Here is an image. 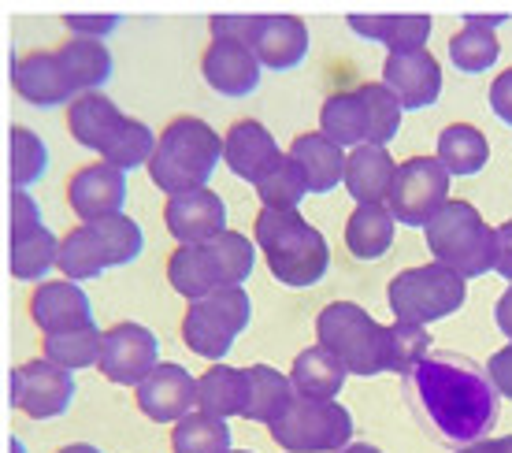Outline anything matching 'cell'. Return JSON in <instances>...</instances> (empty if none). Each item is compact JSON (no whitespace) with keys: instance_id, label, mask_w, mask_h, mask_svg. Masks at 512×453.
Here are the masks:
<instances>
[{"instance_id":"cell-1","label":"cell","mask_w":512,"mask_h":453,"mask_svg":"<svg viewBox=\"0 0 512 453\" xmlns=\"http://www.w3.org/2000/svg\"><path fill=\"white\" fill-rule=\"evenodd\" d=\"M405 387L420 420L449 446H472L498 420V390L461 353H427L405 376Z\"/></svg>"},{"instance_id":"cell-2","label":"cell","mask_w":512,"mask_h":453,"mask_svg":"<svg viewBox=\"0 0 512 453\" xmlns=\"http://www.w3.org/2000/svg\"><path fill=\"white\" fill-rule=\"evenodd\" d=\"M253 242L268 260L275 283L282 286H294V290L316 286L331 268L327 238L297 208H290V212L260 208L253 220Z\"/></svg>"},{"instance_id":"cell-3","label":"cell","mask_w":512,"mask_h":453,"mask_svg":"<svg viewBox=\"0 0 512 453\" xmlns=\"http://www.w3.org/2000/svg\"><path fill=\"white\" fill-rule=\"evenodd\" d=\"M219 160H223L219 130H212L197 116H179L160 130L156 153L149 160V179L167 197L205 190L212 171L219 168Z\"/></svg>"},{"instance_id":"cell-4","label":"cell","mask_w":512,"mask_h":453,"mask_svg":"<svg viewBox=\"0 0 512 453\" xmlns=\"http://www.w3.org/2000/svg\"><path fill=\"white\" fill-rule=\"evenodd\" d=\"M435 264L464 279L494 272L498 264V227H490L472 201H449L435 220L423 227Z\"/></svg>"},{"instance_id":"cell-5","label":"cell","mask_w":512,"mask_h":453,"mask_svg":"<svg viewBox=\"0 0 512 453\" xmlns=\"http://www.w3.org/2000/svg\"><path fill=\"white\" fill-rule=\"evenodd\" d=\"M316 338L349 368V376H383L390 372V327L353 301H331L316 316Z\"/></svg>"},{"instance_id":"cell-6","label":"cell","mask_w":512,"mask_h":453,"mask_svg":"<svg viewBox=\"0 0 512 453\" xmlns=\"http://www.w3.org/2000/svg\"><path fill=\"white\" fill-rule=\"evenodd\" d=\"M464 298H468V279L435 264V260L397 272L390 279V286H386V301H390L394 320L416 327H427L435 320L453 316L464 305Z\"/></svg>"},{"instance_id":"cell-7","label":"cell","mask_w":512,"mask_h":453,"mask_svg":"<svg viewBox=\"0 0 512 453\" xmlns=\"http://www.w3.org/2000/svg\"><path fill=\"white\" fill-rule=\"evenodd\" d=\"M249 320H253V301L245 286H223L208 298L190 301L182 316V342L190 353L219 364L231 353L234 338L249 327Z\"/></svg>"},{"instance_id":"cell-8","label":"cell","mask_w":512,"mask_h":453,"mask_svg":"<svg viewBox=\"0 0 512 453\" xmlns=\"http://www.w3.org/2000/svg\"><path fill=\"white\" fill-rule=\"evenodd\" d=\"M275 446L286 453H342L353 439V416L346 405L301 398L286 405V413L268 424Z\"/></svg>"},{"instance_id":"cell-9","label":"cell","mask_w":512,"mask_h":453,"mask_svg":"<svg viewBox=\"0 0 512 453\" xmlns=\"http://www.w3.org/2000/svg\"><path fill=\"white\" fill-rule=\"evenodd\" d=\"M449 175L438 156H409L397 164L386 208L401 227H427L449 205Z\"/></svg>"},{"instance_id":"cell-10","label":"cell","mask_w":512,"mask_h":453,"mask_svg":"<svg viewBox=\"0 0 512 453\" xmlns=\"http://www.w3.org/2000/svg\"><path fill=\"white\" fill-rule=\"evenodd\" d=\"M8 402L30 420H56L75 402V372L52 361H26L8 376Z\"/></svg>"},{"instance_id":"cell-11","label":"cell","mask_w":512,"mask_h":453,"mask_svg":"<svg viewBox=\"0 0 512 453\" xmlns=\"http://www.w3.org/2000/svg\"><path fill=\"white\" fill-rule=\"evenodd\" d=\"M160 364V338L141 324H116L104 331L101 376L119 387H138Z\"/></svg>"},{"instance_id":"cell-12","label":"cell","mask_w":512,"mask_h":453,"mask_svg":"<svg viewBox=\"0 0 512 453\" xmlns=\"http://www.w3.org/2000/svg\"><path fill=\"white\" fill-rule=\"evenodd\" d=\"M134 402L156 424H179L197 405V379L182 364L164 361L134 387Z\"/></svg>"},{"instance_id":"cell-13","label":"cell","mask_w":512,"mask_h":453,"mask_svg":"<svg viewBox=\"0 0 512 453\" xmlns=\"http://www.w3.org/2000/svg\"><path fill=\"white\" fill-rule=\"evenodd\" d=\"M12 90L34 108H56L78 97L60 52H23L12 60Z\"/></svg>"},{"instance_id":"cell-14","label":"cell","mask_w":512,"mask_h":453,"mask_svg":"<svg viewBox=\"0 0 512 453\" xmlns=\"http://www.w3.org/2000/svg\"><path fill=\"white\" fill-rule=\"evenodd\" d=\"M164 223L179 246H201L227 231V205L216 190H190V194L167 197Z\"/></svg>"},{"instance_id":"cell-15","label":"cell","mask_w":512,"mask_h":453,"mask_svg":"<svg viewBox=\"0 0 512 453\" xmlns=\"http://www.w3.org/2000/svg\"><path fill=\"white\" fill-rule=\"evenodd\" d=\"M67 201L82 223H97L104 216H119L127 201V171L112 164H86L67 179Z\"/></svg>"},{"instance_id":"cell-16","label":"cell","mask_w":512,"mask_h":453,"mask_svg":"<svg viewBox=\"0 0 512 453\" xmlns=\"http://www.w3.org/2000/svg\"><path fill=\"white\" fill-rule=\"evenodd\" d=\"M383 86L394 93L405 112H420L442 97V67L431 52H405V56H386Z\"/></svg>"},{"instance_id":"cell-17","label":"cell","mask_w":512,"mask_h":453,"mask_svg":"<svg viewBox=\"0 0 512 453\" xmlns=\"http://www.w3.org/2000/svg\"><path fill=\"white\" fill-rule=\"evenodd\" d=\"M30 320L41 327V335H60V331H75V327L93 324L90 294L71 279H52L41 283L30 294Z\"/></svg>"},{"instance_id":"cell-18","label":"cell","mask_w":512,"mask_h":453,"mask_svg":"<svg viewBox=\"0 0 512 453\" xmlns=\"http://www.w3.org/2000/svg\"><path fill=\"white\" fill-rule=\"evenodd\" d=\"M282 156L286 153H279V142L271 138V130L264 123H256V119H238L223 134V164L238 179L253 182V186L279 164Z\"/></svg>"},{"instance_id":"cell-19","label":"cell","mask_w":512,"mask_h":453,"mask_svg":"<svg viewBox=\"0 0 512 453\" xmlns=\"http://www.w3.org/2000/svg\"><path fill=\"white\" fill-rule=\"evenodd\" d=\"M260 67L256 52L238 41H212L201 56V75L223 97H249L260 86Z\"/></svg>"},{"instance_id":"cell-20","label":"cell","mask_w":512,"mask_h":453,"mask_svg":"<svg viewBox=\"0 0 512 453\" xmlns=\"http://www.w3.org/2000/svg\"><path fill=\"white\" fill-rule=\"evenodd\" d=\"M290 156H294L301 175H305L308 194H331V190H338V182L346 186L349 153L342 145H334L327 134H320V130L297 134L294 145H290Z\"/></svg>"},{"instance_id":"cell-21","label":"cell","mask_w":512,"mask_h":453,"mask_svg":"<svg viewBox=\"0 0 512 453\" xmlns=\"http://www.w3.org/2000/svg\"><path fill=\"white\" fill-rule=\"evenodd\" d=\"M256 60L271 71H294L308 56V26L297 15H260L253 41Z\"/></svg>"},{"instance_id":"cell-22","label":"cell","mask_w":512,"mask_h":453,"mask_svg":"<svg viewBox=\"0 0 512 453\" xmlns=\"http://www.w3.org/2000/svg\"><path fill=\"white\" fill-rule=\"evenodd\" d=\"M397 179L394 156L383 145H357L346 160V190L357 205H386Z\"/></svg>"},{"instance_id":"cell-23","label":"cell","mask_w":512,"mask_h":453,"mask_svg":"<svg viewBox=\"0 0 512 453\" xmlns=\"http://www.w3.org/2000/svg\"><path fill=\"white\" fill-rule=\"evenodd\" d=\"M167 283L179 290L186 301H201L227 286L223 268L208 242L201 246H179L167 257Z\"/></svg>"},{"instance_id":"cell-24","label":"cell","mask_w":512,"mask_h":453,"mask_svg":"<svg viewBox=\"0 0 512 453\" xmlns=\"http://www.w3.org/2000/svg\"><path fill=\"white\" fill-rule=\"evenodd\" d=\"M349 368L331 350H323L320 342L308 346L294 357L290 368V383L301 398H316V402H338V394L346 387Z\"/></svg>"},{"instance_id":"cell-25","label":"cell","mask_w":512,"mask_h":453,"mask_svg":"<svg viewBox=\"0 0 512 453\" xmlns=\"http://www.w3.org/2000/svg\"><path fill=\"white\" fill-rule=\"evenodd\" d=\"M123 119L127 116L104 93H78L75 101L67 104V130H71V138L82 149H97L101 153Z\"/></svg>"},{"instance_id":"cell-26","label":"cell","mask_w":512,"mask_h":453,"mask_svg":"<svg viewBox=\"0 0 512 453\" xmlns=\"http://www.w3.org/2000/svg\"><path fill=\"white\" fill-rule=\"evenodd\" d=\"M249 405V376L245 368H231V364H212L205 376L197 379V409L208 416H245Z\"/></svg>"},{"instance_id":"cell-27","label":"cell","mask_w":512,"mask_h":453,"mask_svg":"<svg viewBox=\"0 0 512 453\" xmlns=\"http://www.w3.org/2000/svg\"><path fill=\"white\" fill-rule=\"evenodd\" d=\"M245 376H249L245 420H253V424H275L286 413V405L297 398L290 376H282L279 368H271V364H249Z\"/></svg>"},{"instance_id":"cell-28","label":"cell","mask_w":512,"mask_h":453,"mask_svg":"<svg viewBox=\"0 0 512 453\" xmlns=\"http://www.w3.org/2000/svg\"><path fill=\"white\" fill-rule=\"evenodd\" d=\"M438 160L449 175L457 179H468V175H479L490 160V142L487 134L472 123H449L442 134H438Z\"/></svg>"},{"instance_id":"cell-29","label":"cell","mask_w":512,"mask_h":453,"mask_svg":"<svg viewBox=\"0 0 512 453\" xmlns=\"http://www.w3.org/2000/svg\"><path fill=\"white\" fill-rule=\"evenodd\" d=\"M394 212L386 205H357L346 223V249L357 260H379L394 246Z\"/></svg>"},{"instance_id":"cell-30","label":"cell","mask_w":512,"mask_h":453,"mask_svg":"<svg viewBox=\"0 0 512 453\" xmlns=\"http://www.w3.org/2000/svg\"><path fill=\"white\" fill-rule=\"evenodd\" d=\"M320 134H327L334 145L342 149H357L368 145V108L360 90L331 93L320 108Z\"/></svg>"},{"instance_id":"cell-31","label":"cell","mask_w":512,"mask_h":453,"mask_svg":"<svg viewBox=\"0 0 512 453\" xmlns=\"http://www.w3.org/2000/svg\"><path fill=\"white\" fill-rule=\"evenodd\" d=\"M56 52H60V60H64L78 93H97L112 78V52H108L104 41L67 38Z\"/></svg>"},{"instance_id":"cell-32","label":"cell","mask_w":512,"mask_h":453,"mask_svg":"<svg viewBox=\"0 0 512 453\" xmlns=\"http://www.w3.org/2000/svg\"><path fill=\"white\" fill-rule=\"evenodd\" d=\"M64 279L82 283V279H97L101 272H108V253H104L101 238L90 223H78L75 231L60 238V264H56Z\"/></svg>"},{"instance_id":"cell-33","label":"cell","mask_w":512,"mask_h":453,"mask_svg":"<svg viewBox=\"0 0 512 453\" xmlns=\"http://www.w3.org/2000/svg\"><path fill=\"white\" fill-rule=\"evenodd\" d=\"M101 350H104V331L97 324L41 338V353H45V361L60 364V368H67V372H78V368H93V364H101Z\"/></svg>"},{"instance_id":"cell-34","label":"cell","mask_w":512,"mask_h":453,"mask_svg":"<svg viewBox=\"0 0 512 453\" xmlns=\"http://www.w3.org/2000/svg\"><path fill=\"white\" fill-rule=\"evenodd\" d=\"M156 138L153 127L149 123H141V119H123L119 130L108 138V145L101 149V160L104 164H112L119 171H134V168H149V160L156 153Z\"/></svg>"},{"instance_id":"cell-35","label":"cell","mask_w":512,"mask_h":453,"mask_svg":"<svg viewBox=\"0 0 512 453\" xmlns=\"http://www.w3.org/2000/svg\"><path fill=\"white\" fill-rule=\"evenodd\" d=\"M56 264H60V238L49 227L34 231L23 242H12V249H8L12 279H23V283H41Z\"/></svg>"},{"instance_id":"cell-36","label":"cell","mask_w":512,"mask_h":453,"mask_svg":"<svg viewBox=\"0 0 512 453\" xmlns=\"http://www.w3.org/2000/svg\"><path fill=\"white\" fill-rule=\"evenodd\" d=\"M171 450L175 453H234L231 450V428L227 420L208 413H190L182 416L175 431H171Z\"/></svg>"},{"instance_id":"cell-37","label":"cell","mask_w":512,"mask_h":453,"mask_svg":"<svg viewBox=\"0 0 512 453\" xmlns=\"http://www.w3.org/2000/svg\"><path fill=\"white\" fill-rule=\"evenodd\" d=\"M501 41L494 30H479V26H464L449 38V60L464 75H483L487 67L498 64Z\"/></svg>"},{"instance_id":"cell-38","label":"cell","mask_w":512,"mask_h":453,"mask_svg":"<svg viewBox=\"0 0 512 453\" xmlns=\"http://www.w3.org/2000/svg\"><path fill=\"white\" fill-rule=\"evenodd\" d=\"M308 194V182L297 168V160L290 153L282 156L279 164L264 175V179L256 182V197H260V205L264 208H279V212H290L305 201Z\"/></svg>"},{"instance_id":"cell-39","label":"cell","mask_w":512,"mask_h":453,"mask_svg":"<svg viewBox=\"0 0 512 453\" xmlns=\"http://www.w3.org/2000/svg\"><path fill=\"white\" fill-rule=\"evenodd\" d=\"M8 149H12V190L34 186L49 171V145L41 142L30 127H12Z\"/></svg>"},{"instance_id":"cell-40","label":"cell","mask_w":512,"mask_h":453,"mask_svg":"<svg viewBox=\"0 0 512 453\" xmlns=\"http://www.w3.org/2000/svg\"><path fill=\"white\" fill-rule=\"evenodd\" d=\"M97 238H101L104 253H108V264L112 268H123L130 260L141 257V249H145V234H141L138 220H130L127 212H119V216H104V220L90 223Z\"/></svg>"},{"instance_id":"cell-41","label":"cell","mask_w":512,"mask_h":453,"mask_svg":"<svg viewBox=\"0 0 512 453\" xmlns=\"http://www.w3.org/2000/svg\"><path fill=\"white\" fill-rule=\"evenodd\" d=\"M360 97H364V108H368V145H383L386 149V142H394L397 130H401V112L405 108L383 82H364Z\"/></svg>"},{"instance_id":"cell-42","label":"cell","mask_w":512,"mask_h":453,"mask_svg":"<svg viewBox=\"0 0 512 453\" xmlns=\"http://www.w3.org/2000/svg\"><path fill=\"white\" fill-rule=\"evenodd\" d=\"M427 353H431V335H427V327L401 324V320L390 324V372L409 376Z\"/></svg>"},{"instance_id":"cell-43","label":"cell","mask_w":512,"mask_h":453,"mask_svg":"<svg viewBox=\"0 0 512 453\" xmlns=\"http://www.w3.org/2000/svg\"><path fill=\"white\" fill-rule=\"evenodd\" d=\"M431 38V15H390V34H386V49L390 56H405V52H423Z\"/></svg>"},{"instance_id":"cell-44","label":"cell","mask_w":512,"mask_h":453,"mask_svg":"<svg viewBox=\"0 0 512 453\" xmlns=\"http://www.w3.org/2000/svg\"><path fill=\"white\" fill-rule=\"evenodd\" d=\"M208 26H212V41H238V45L253 49L260 15H212Z\"/></svg>"},{"instance_id":"cell-45","label":"cell","mask_w":512,"mask_h":453,"mask_svg":"<svg viewBox=\"0 0 512 453\" xmlns=\"http://www.w3.org/2000/svg\"><path fill=\"white\" fill-rule=\"evenodd\" d=\"M8 227H12V242H23V238H30L34 231L45 227L38 201L26 190H12V220H8Z\"/></svg>"},{"instance_id":"cell-46","label":"cell","mask_w":512,"mask_h":453,"mask_svg":"<svg viewBox=\"0 0 512 453\" xmlns=\"http://www.w3.org/2000/svg\"><path fill=\"white\" fill-rule=\"evenodd\" d=\"M64 26L71 30V38L101 41L104 34H112L119 26V15H64Z\"/></svg>"},{"instance_id":"cell-47","label":"cell","mask_w":512,"mask_h":453,"mask_svg":"<svg viewBox=\"0 0 512 453\" xmlns=\"http://www.w3.org/2000/svg\"><path fill=\"white\" fill-rule=\"evenodd\" d=\"M487 376H490V383H494V390H498L501 398H509L512 402V342L487 361Z\"/></svg>"},{"instance_id":"cell-48","label":"cell","mask_w":512,"mask_h":453,"mask_svg":"<svg viewBox=\"0 0 512 453\" xmlns=\"http://www.w3.org/2000/svg\"><path fill=\"white\" fill-rule=\"evenodd\" d=\"M490 108H494V116H498L501 123L512 127V67L501 71V75L490 82Z\"/></svg>"},{"instance_id":"cell-49","label":"cell","mask_w":512,"mask_h":453,"mask_svg":"<svg viewBox=\"0 0 512 453\" xmlns=\"http://www.w3.org/2000/svg\"><path fill=\"white\" fill-rule=\"evenodd\" d=\"M349 30L360 34V38L383 45L386 34H390V15H349Z\"/></svg>"},{"instance_id":"cell-50","label":"cell","mask_w":512,"mask_h":453,"mask_svg":"<svg viewBox=\"0 0 512 453\" xmlns=\"http://www.w3.org/2000/svg\"><path fill=\"white\" fill-rule=\"evenodd\" d=\"M494 272L512 283V220L498 227V264H494Z\"/></svg>"},{"instance_id":"cell-51","label":"cell","mask_w":512,"mask_h":453,"mask_svg":"<svg viewBox=\"0 0 512 453\" xmlns=\"http://www.w3.org/2000/svg\"><path fill=\"white\" fill-rule=\"evenodd\" d=\"M494 320H498V327H501V335L509 338L512 342V286L505 290L498 298V309H494Z\"/></svg>"},{"instance_id":"cell-52","label":"cell","mask_w":512,"mask_h":453,"mask_svg":"<svg viewBox=\"0 0 512 453\" xmlns=\"http://www.w3.org/2000/svg\"><path fill=\"white\" fill-rule=\"evenodd\" d=\"M509 19V15H464V26H479V30H494Z\"/></svg>"},{"instance_id":"cell-53","label":"cell","mask_w":512,"mask_h":453,"mask_svg":"<svg viewBox=\"0 0 512 453\" xmlns=\"http://www.w3.org/2000/svg\"><path fill=\"white\" fill-rule=\"evenodd\" d=\"M457 453H494V442H490V439H479V442H472V446H461Z\"/></svg>"},{"instance_id":"cell-54","label":"cell","mask_w":512,"mask_h":453,"mask_svg":"<svg viewBox=\"0 0 512 453\" xmlns=\"http://www.w3.org/2000/svg\"><path fill=\"white\" fill-rule=\"evenodd\" d=\"M56 453H101V450L90 446V442H71V446H64V450H56Z\"/></svg>"},{"instance_id":"cell-55","label":"cell","mask_w":512,"mask_h":453,"mask_svg":"<svg viewBox=\"0 0 512 453\" xmlns=\"http://www.w3.org/2000/svg\"><path fill=\"white\" fill-rule=\"evenodd\" d=\"M342 453H383V450H379V446H368V442H349Z\"/></svg>"},{"instance_id":"cell-56","label":"cell","mask_w":512,"mask_h":453,"mask_svg":"<svg viewBox=\"0 0 512 453\" xmlns=\"http://www.w3.org/2000/svg\"><path fill=\"white\" fill-rule=\"evenodd\" d=\"M494 442V453H512V435H501V439H490Z\"/></svg>"},{"instance_id":"cell-57","label":"cell","mask_w":512,"mask_h":453,"mask_svg":"<svg viewBox=\"0 0 512 453\" xmlns=\"http://www.w3.org/2000/svg\"><path fill=\"white\" fill-rule=\"evenodd\" d=\"M12 453H26V450H23V442H19V439H12Z\"/></svg>"},{"instance_id":"cell-58","label":"cell","mask_w":512,"mask_h":453,"mask_svg":"<svg viewBox=\"0 0 512 453\" xmlns=\"http://www.w3.org/2000/svg\"><path fill=\"white\" fill-rule=\"evenodd\" d=\"M234 453H249V450H234Z\"/></svg>"}]
</instances>
